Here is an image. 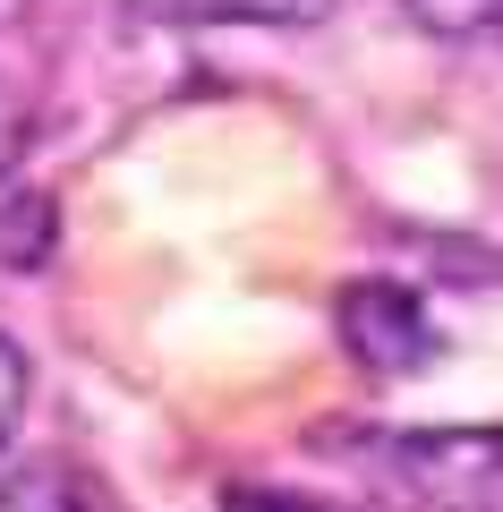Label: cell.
<instances>
[{"instance_id": "8", "label": "cell", "mask_w": 503, "mask_h": 512, "mask_svg": "<svg viewBox=\"0 0 503 512\" xmlns=\"http://www.w3.org/2000/svg\"><path fill=\"white\" fill-rule=\"evenodd\" d=\"M222 512H324V504L282 495V487H231V495H222Z\"/></svg>"}, {"instance_id": "6", "label": "cell", "mask_w": 503, "mask_h": 512, "mask_svg": "<svg viewBox=\"0 0 503 512\" xmlns=\"http://www.w3.org/2000/svg\"><path fill=\"white\" fill-rule=\"evenodd\" d=\"M43 248H52V205L26 197L18 222H0V256H9V265H43Z\"/></svg>"}, {"instance_id": "9", "label": "cell", "mask_w": 503, "mask_h": 512, "mask_svg": "<svg viewBox=\"0 0 503 512\" xmlns=\"http://www.w3.org/2000/svg\"><path fill=\"white\" fill-rule=\"evenodd\" d=\"M26 18H35V0H0V35H18Z\"/></svg>"}, {"instance_id": "5", "label": "cell", "mask_w": 503, "mask_h": 512, "mask_svg": "<svg viewBox=\"0 0 503 512\" xmlns=\"http://www.w3.org/2000/svg\"><path fill=\"white\" fill-rule=\"evenodd\" d=\"M435 43H503V0H401Z\"/></svg>"}, {"instance_id": "7", "label": "cell", "mask_w": 503, "mask_h": 512, "mask_svg": "<svg viewBox=\"0 0 503 512\" xmlns=\"http://www.w3.org/2000/svg\"><path fill=\"white\" fill-rule=\"evenodd\" d=\"M18 419H26V350L0 333V444L18 436Z\"/></svg>"}, {"instance_id": "1", "label": "cell", "mask_w": 503, "mask_h": 512, "mask_svg": "<svg viewBox=\"0 0 503 512\" xmlns=\"http://www.w3.org/2000/svg\"><path fill=\"white\" fill-rule=\"evenodd\" d=\"M384 470L427 512H503V427H401Z\"/></svg>"}, {"instance_id": "3", "label": "cell", "mask_w": 503, "mask_h": 512, "mask_svg": "<svg viewBox=\"0 0 503 512\" xmlns=\"http://www.w3.org/2000/svg\"><path fill=\"white\" fill-rule=\"evenodd\" d=\"M0 512H86V487L69 478V461L0 444Z\"/></svg>"}, {"instance_id": "2", "label": "cell", "mask_w": 503, "mask_h": 512, "mask_svg": "<svg viewBox=\"0 0 503 512\" xmlns=\"http://www.w3.org/2000/svg\"><path fill=\"white\" fill-rule=\"evenodd\" d=\"M333 333L342 350L367 367V376H410V367L435 359V316L410 282H384V274H359L333 291Z\"/></svg>"}, {"instance_id": "4", "label": "cell", "mask_w": 503, "mask_h": 512, "mask_svg": "<svg viewBox=\"0 0 503 512\" xmlns=\"http://www.w3.org/2000/svg\"><path fill=\"white\" fill-rule=\"evenodd\" d=\"M171 18H214V26H316L333 18V0H145Z\"/></svg>"}]
</instances>
